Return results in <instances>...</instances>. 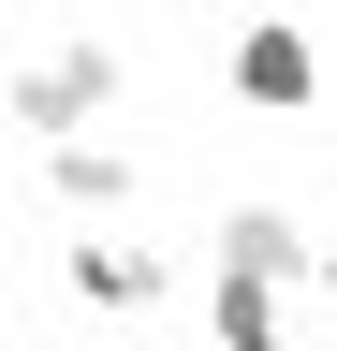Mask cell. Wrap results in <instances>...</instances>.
Instances as JSON below:
<instances>
[{
	"instance_id": "obj_1",
	"label": "cell",
	"mask_w": 337,
	"mask_h": 351,
	"mask_svg": "<svg viewBox=\"0 0 337 351\" xmlns=\"http://www.w3.org/2000/svg\"><path fill=\"white\" fill-rule=\"evenodd\" d=\"M89 103H117V59H103V44H59V59L15 88V117H30V132H59V147H73V117H89Z\"/></svg>"
},
{
	"instance_id": "obj_3",
	"label": "cell",
	"mask_w": 337,
	"mask_h": 351,
	"mask_svg": "<svg viewBox=\"0 0 337 351\" xmlns=\"http://www.w3.org/2000/svg\"><path fill=\"white\" fill-rule=\"evenodd\" d=\"M73 293H89V307H147L161 263H147V249H73Z\"/></svg>"
},
{
	"instance_id": "obj_4",
	"label": "cell",
	"mask_w": 337,
	"mask_h": 351,
	"mask_svg": "<svg viewBox=\"0 0 337 351\" xmlns=\"http://www.w3.org/2000/svg\"><path fill=\"white\" fill-rule=\"evenodd\" d=\"M323 278H337V263H323Z\"/></svg>"
},
{
	"instance_id": "obj_2",
	"label": "cell",
	"mask_w": 337,
	"mask_h": 351,
	"mask_svg": "<svg viewBox=\"0 0 337 351\" xmlns=\"http://www.w3.org/2000/svg\"><path fill=\"white\" fill-rule=\"evenodd\" d=\"M235 88L249 103H308V29H235Z\"/></svg>"
}]
</instances>
